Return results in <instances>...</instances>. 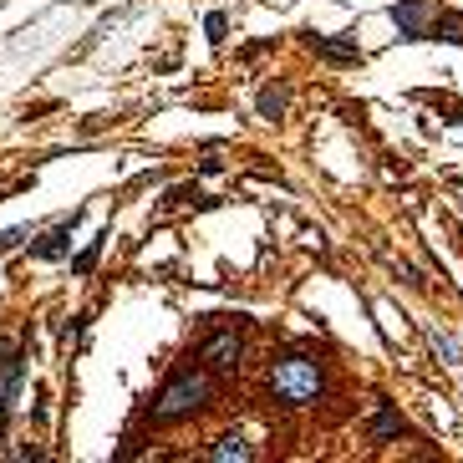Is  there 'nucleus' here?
Returning a JSON list of instances; mask_svg holds the SVG:
<instances>
[{
    "label": "nucleus",
    "mask_w": 463,
    "mask_h": 463,
    "mask_svg": "<svg viewBox=\"0 0 463 463\" xmlns=\"http://www.w3.org/2000/svg\"><path fill=\"white\" fill-rule=\"evenodd\" d=\"M265 392H270L275 407H286V413H301V407H316L321 392H326V372H321L316 356H275L270 372H265Z\"/></svg>",
    "instance_id": "f257e3e1"
},
{
    "label": "nucleus",
    "mask_w": 463,
    "mask_h": 463,
    "mask_svg": "<svg viewBox=\"0 0 463 463\" xmlns=\"http://www.w3.org/2000/svg\"><path fill=\"white\" fill-rule=\"evenodd\" d=\"M214 372L209 367H178L168 382H163V392L153 398V423H184V417L204 413L209 398H214V382H209Z\"/></svg>",
    "instance_id": "f03ea898"
},
{
    "label": "nucleus",
    "mask_w": 463,
    "mask_h": 463,
    "mask_svg": "<svg viewBox=\"0 0 463 463\" xmlns=\"http://www.w3.org/2000/svg\"><path fill=\"white\" fill-rule=\"evenodd\" d=\"M240 362H244V336L240 331H214L204 347H199V367H209L214 377H235Z\"/></svg>",
    "instance_id": "7ed1b4c3"
},
{
    "label": "nucleus",
    "mask_w": 463,
    "mask_h": 463,
    "mask_svg": "<svg viewBox=\"0 0 463 463\" xmlns=\"http://www.w3.org/2000/svg\"><path fill=\"white\" fill-rule=\"evenodd\" d=\"M392 21H398L402 41H423V36H433L438 5H423V0H398V5H392Z\"/></svg>",
    "instance_id": "20e7f679"
},
{
    "label": "nucleus",
    "mask_w": 463,
    "mask_h": 463,
    "mask_svg": "<svg viewBox=\"0 0 463 463\" xmlns=\"http://www.w3.org/2000/svg\"><path fill=\"white\" fill-rule=\"evenodd\" d=\"M77 219H81L77 209H72L66 219H56L47 235L31 244V255H36V260H62V255H72V235H77Z\"/></svg>",
    "instance_id": "39448f33"
},
{
    "label": "nucleus",
    "mask_w": 463,
    "mask_h": 463,
    "mask_svg": "<svg viewBox=\"0 0 463 463\" xmlns=\"http://www.w3.org/2000/svg\"><path fill=\"white\" fill-rule=\"evenodd\" d=\"M21 382H26V356H21V352H5V362H0V428H5V417L16 413Z\"/></svg>",
    "instance_id": "423d86ee"
},
{
    "label": "nucleus",
    "mask_w": 463,
    "mask_h": 463,
    "mask_svg": "<svg viewBox=\"0 0 463 463\" xmlns=\"http://www.w3.org/2000/svg\"><path fill=\"white\" fill-rule=\"evenodd\" d=\"M305 47L316 51L321 62H336V66H356V62H362V51H356V41H341V36L305 31Z\"/></svg>",
    "instance_id": "0eeeda50"
},
{
    "label": "nucleus",
    "mask_w": 463,
    "mask_h": 463,
    "mask_svg": "<svg viewBox=\"0 0 463 463\" xmlns=\"http://www.w3.org/2000/svg\"><path fill=\"white\" fill-rule=\"evenodd\" d=\"M204 459H214V463H250V459H255V448L244 443L240 433H219V438L204 448Z\"/></svg>",
    "instance_id": "6e6552de"
},
{
    "label": "nucleus",
    "mask_w": 463,
    "mask_h": 463,
    "mask_svg": "<svg viewBox=\"0 0 463 463\" xmlns=\"http://www.w3.org/2000/svg\"><path fill=\"white\" fill-rule=\"evenodd\" d=\"M402 433H407L402 413L392 407V402H377V417H372V438H377V443H387V438H402Z\"/></svg>",
    "instance_id": "1a4fd4ad"
},
{
    "label": "nucleus",
    "mask_w": 463,
    "mask_h": 463,
    "mask_svg": "<svg viewBox=\"0 0 463 463\" xmlns=\"http://www.w3.org/2000/svg\"><path fill=\"white\" fill-rule=\"evenodd\" d=\"M286 102H290V92L270 81V87H260V97H255V112L265 117V123H280V117H286Z\"/></svg>",
    "instance_id": "9d476101"
},
{
    "label": "nucleus",
    "mask_w": 463,
    "mask_h": 463,
    "mask_svg": "<svg viewBox=\"0 0 463 463\" xmlns=\"http://www.w3.org/2000/svg\"><path fill=\"white\" fill-rule=\"evenodd\" d=\"M433 41H453V47H463V16L459 11H438V21H433Z\"/></svg>",
    "instance_id": "9b49d317"
},
{
    "label": "nucleus",
    "mask_w": 463,
    "mask_h": 463,
    "mask_svg": "<svg viewBox=\"0 0 463 463\" xmlns=\"http://www.w3.org/2000/svg\"><path fill=\"white\" fill-rule=\"evenodd\" d=\"M107 240H112V229H102L97 240H87V250L72 260V275H92V270H97V260H102V244H107Z\"/></svg>",
    "instance_id": "f8f14e48"
},
{
    "label": "nucleus",
    "mask_w": 463,
    "mask_h": 463,
    "mask_svg": "<svg viewBox=\"0 0 463 463\" xmlns=\"http://www.w3.org/2000/svg\"><path fill=\"white\" fill-rule=\"evenodd\" d=\"M26 240H36V229H31V224H11V229H0V255L21 250Z\"/></svg>",
    "instance_id": "ddd939ff"
},
{
    "label": "nucleus",
    "mask_w": 463,
    "mask_h": 463,
    "mask_svg": "<svg viewBox=\"0 0 463 463\" xmlns=\"http://www.w3.org/2000/svg\"><path fill=\"white\" fill-rule=\"evenodd\" d=\"M204 31H209V41L219 47L224 36H229V21H224V11H209V16H204Z\"/></svg>",
    "instance_id": "4468645a"
},
{
    "label": "nucleus",
    "mask_w": 463,
    "mask_h": 463,
    "mask_svg": "<svg viewBox=\"0 0 463 463\" xmlns=\"http://www.w3.org/2000/svg\"><path fill=\"white\" fill-rule=\"evenodd\" d=\"M433 352L443 356L448 367H459V362H463V356H459V347H453V341H448V336H438V331H433Z\"/></svg>",
    "instance_id": "2eb2a0df"
}]
</instances>
